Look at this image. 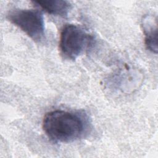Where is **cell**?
I'll list each match as a JSON object with an SVG mask.
<instances>
[{
	"label": "cell",
	"mask_w": 158,
	"mask_h": 158,
	"mask_svg": "<svg viewBox=\"0 0 158 158\" xmlns=\"http://www.w3.org/2000/svg\"><path fill=\"white\" fill-rule=\"evenodd\" d=\"M88 124L86 117L81 113L56 110L44 115L43 128L51 141L56 143H70L84 135Z\"/></svg>",
	"instance_id": "6da1fadb"
},
{
	"label": "cell",
	"mask_w": 158,
	"mask_h": 158,
	"mask_svg": "<svg viewBox=\"0 0 158 158\" xmlns=\"http://www.w3.org/2000/svg\"><path fill=\"white\" fill-rule=\"evenodd\" d=\"M92 42V36L81 27L67 24L60 31L59 49L65 58L74 60L88 49Z\"/></svg>",
	"instance_id": "7a4b0ae2"
},
{
	"label": "cell",
	"mask_w": 158,
	"mask_h": 158,
	"mask_svg": "<svg viewBox=\"0 0 158 158\" xmlns=\"http://www.w3.org/2000/svg\"><path fill=\"white\" fill-rule=\"evenodd\" d=\"M7 18L33 40L40 41L43 38L44 18L40 10L15 9L9 12Z\"/></svg>",
	"instance_id": "3957f363"
},
{
	"label": "cell",
	"mask_w": 158,
	"mask_h": 158,
	"mask_svg": "<svg viewBox=\"0 0 158 158\" xmlns=\"http://www.w3.org/2000/svg\"><path fill=\"white\" fill-rule=\"evenodd\" d=\"M141 25L144 35L146 48L151 52H157V17L146 15L142 19Z\"/></svg>",
	"instance_id": "277c9868"
},
{
	"label": "cell",
	"mask_w": 158,
	"mask_h": 158,
	"mask_svg": "<svg viewBox=\"0 0 158 158\" xmlns=\"http://www.w3.org/2000/svg\"><path fill=\"white\" fill-rule=\"evenodd\" d=\"M32 2L46 12L60 17L67 16L71 7L70 2L64 0H40Z\"/></svg>",
	"instance_id": "5b68a950"
}]
</instances>
